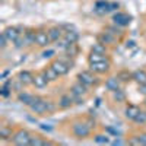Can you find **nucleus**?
Wrapping results in <instances>:
<instances>
[{
    "instance_id": "obj_1",
    "label": "nucleus",
    "mask_w": 146,
    "mask_h": 146,
    "mask_svg": "<svg viewBox=\"0 0 146 146\" xmlns=\"http://www.w3.org/2000/svg\"><path fill=\"white\" fill-rule=\"evenodd\" d=\"M72 130H73V135L79 139H85L91 135V126L88 123H75Z\"/></svg>"
},
{
    "instance_id": "obj_2",
    "label": "nucleus",
    "mask_w": 146,
    "mask_h": 146,
    "mask_svg": "<svg viewBox=\"0 0 146 146\" xmlns=\"http://www.w3.org/2000/svg\"><path fill=\"white\" fill-rule=\"evenodd\" d=\"M31 111L35 113V114H44V113H48V101L42 100V98H38L35 96L34 102L29 105Z\"/></svg>"
},
{
    "instance_id": "obj_3",
    "label": "nucleus",
    "mask_w": 146,
    "mask_h": 146,
    "mask_svg": "<svg viewBox=\"0 0 146 146\" xmlns=\"http://www.w3.org/2000/svg\"><path fill=\"white\" fill-rule=\"evenodd\" d=\"M31 135L27 131V130H19L16 131L13 137H12V140H13L15 145H19V146H25V145H29L31 143Z\"/></svg>"
},
{
    "instance_id": "obj_4",
    "label": "nucleus",
    "mask_w": 146,
    "mask_h": 146,
    "mask_svg": "<svg viewBox=\"0 0 146 146\" xmlns=\"http://www.w3.org/2000/svg\"><path fill=\"white\" fill-rule=\"evenodd\" d=\"M113 21L118 27H127L131 22V16L127 15V13H123V12H117V13L113 16Z\"/></svg>"
},
{
    "instance_id": "obj_5",
    "label": "nucleus",
    "mask_w": 146,
    "mask_h": 146,
    "mask_svg": "<svg viewBox=\"0 0 146 146\" xmlns=\"http://www.w3.org/2000/svg\"><path fill=\"white\" fill-rule=\"evenodd\" d=\"M50 42H51V40H50L48 32H44V31L35 32V44H38L40 47H47Z\"/></svg>"
},
{
    "instance_id": "obj_6",
    "label": "nucleus",
    "mask_w": 146,
    "mask_h": 146,
    "mask_svg": "<svg viewBox=\"0 0 146 146\" xmlns=\"http://www.w3.org/2000/svg\"><path fill=\"white\" fill-rule=\"evenodd\" d=\"M51 66H53L54 70L58 73V76L66 75V73H69V70H70V66H69L67 63H64L63 60H56V62H54Z\"/></svg>"
},
{
    "instance_id": "obj_7",
    "label": "nucleus",
    "mask_w": 146,
    "mask_h": 146,
    "mask_svg": "<svg viewBox=\"0 0 146 146\" xmlns=\"http://www.w3.org/2000/svg\"><path fill=\"white\" fill-rule=\"evenodd\" d=\"M91 70H94L96 73H105V72L110 70V62L104 58V60H101V62H98V63H92L91 64Z\"/></svg>"
},
{
    "instance_id": "obj_8",
    "label": "nucleus",
    "mask_w": 146,
    "mask_h": 146,
    "mask_svg": "<svg viewBox=\"0 0 146 146\" xmlns=\"http://www.w3.org/2000/svg\"><path fill=\"white\" fill-rule=\"evenodd\" d=\"M79 82H82L83 85H86V86H91V85L95 83V78L91 72H80L79 76H78Z\"/></svg>"
},
{
    "instance_id": "obj_9",
    "label": "nucleus",
    "mask_w": 146,
    "mask_h": 146,
    "mask_svg": "<svg viewBox=\"0 0 146 146\" xmlns=\"http://www.w3.org/2000/svg\"><path fill=\"white\" fill-rule=\"evenodd\" d=\"M18 80L23 85V86H27V85H34V76H32V73H29L27 70H23V72L19 73Z\"/></svg>"
},
{
    "instance_id": "obj_10",
    "label": "nucleus",
    "mask_w": 146,
    "mask_h": 146,
    "mask_svg": "<svg viewBox=\"0 0 146 146\" xmlns=\"http://www.w3.org/2000/svg\"><path fill=\"white\" fill-rule=\"evenodd\" d=\"M3 34L6 35V38H7V41L9 42H15L18 38H19V31H18V28H6L5 31H3Z\"/></svg>"
},
{
    "instance_id": "obj_11",
    "label": "nucleus",
    "mask_w": 146,
    "mask_h": 146,
    "mask_svg": "<svg viewBox=\"0 0 146 146\" xmlns=\"http://www.w3.org/2000/svg\"><path fill=\"white\" fill-rule=\"evenodd\" d=\"M48 80L45 76H44V73H41V75H36V76H34V86L35 88H38V89H42V88H45L47 85H48Z\"/></svg>"
},
{
    "instance_id": "obj_12",
    "label": "nucleus",
    "mask_w": 146,
    "mask_h": 146,
    "mask_svg": "<svg viewBox=\"0 0 146 146\" xmlns=\"http://www.w3.org/2000/svg\"><path fill=\"white\" fill-rule=\"evenodd\" d=\"M139 113H140V110H139V107H136V105H127L126 111H124L126 118L133 120V121H135V118L137 117V114H139Z\"/></svg>"
},
{
    "instance_id": "obj_13",
    "label": "nucleus",
    "mask_w": 146,
    "mask_h": 146,
    "mask_svg": "<svg viewBox=\"0 0 146 146\" xmlns=\"http://www.w3.org/2000/svg\"><path fill=\"white\" fill-rule=\"evenodd\" d=\"M18 100H19V102H22V104H25V105H28V107H29V105L34 102L35 96H34V95H31V94H27V92H19Z\"/></svg>"
},
{
    "instance_id": "obj_14",
    "label": "nucleus",
    "mask_w": 146,
    "mask_h": 146,
    "mask_svg": "<svg viewBox=\"0 0 146 146\" xmlns=\"http://www.w3.org/2000/svg\"><path fill=\"white\" fill-rule=\"evenodd\" d=\"M105 88H107L108 91H111V92L120 89V79H118V78H110V79L105 82Z\"/></svg>"
},
{
    "instance_id": "obj_15",
    "label": "nucleus",
    "mask_w": 146,
    "mask_h": 146,
    "mask_svg": "<svg viewBox=\"0 0 146 146\" xmlns=\"http://www.w3.org/2000/svg\"><path fill=\"white\" fill-rule=\"evenodd\" d=\"M95 12H96V13H100V15L107 13V12H110V3L105 2V0L96 2V5H95Z\"/></svg>"
},
{
    "instance_id": "obj_16",
    "label": "nucleus",
    "mask_w": 146,
    "mask_h": 146,
    "mask_svg": "<svg viewBox=\"0 0 146 146\" xmlns=\"http://www.w3.org/2000/svg\"><path fill=\"white\" fill-rule=\"evenodd\" d=\"M72 94L73 95H79V96L85 95V94H86V85H83L82 82L73 85V86H72Z\"/></svg>"
},
{
    "instance_id": "obj_17",
    "label": "nucleus",
    "mask_w": 146,
    "mask_h": 146,
    "mask_svg": "<svg viewBox=\"0 0 146 146\" xmlns=\"http://www.w3.org/2000/svg\"><path fill=\"white\" fill-rule=\"evenodd\" d=\"M133 80L137 82L139 85L146 83V72L145 70H136V72H133Z\"/></svg>"
},
{
    "instance_id": "obj_18",
    "label": "nucleus",
    "mask_w": 146,
    "mask_h": 146,
    "mask_svg": "<svg viewBox=\"0 0 146 146\" xmlns=\"http://www.w3.org/2000/svg\"><path fill=\"white\" fill-rule=\"evenodd\" d=\"M72 102H73V96L72 95H63L62 98L58 100V107L66 110V108H69L72 105Z\"/></svg>"
},
{
    "instance_id": "obj_19",
    "label": "nucleus",
    "mask_w": 146,
    "mask_h": 146,
    "mask_svg": "<svg viewBox=\"0 0 146 146\" xmlns=\"http://www.w3.org/2000/svg\"><path fill=\"white\" fill-rule=\"evenodd\" d=\"M42 73H44V76H45V78H47L48 80H50V82H54V80H56V79L58 78V73H57V72L54 70V67H53V66L47 67V69H45V70H44Z\"/></svg>"
},
{
    "instance_id": "obj_20",
    "label": "nucleus",
    "mask_w": 146,
    "mask_h": 146,
    "mask_svg": "<svg viewBox=\"0 0 146 146\" xmlns=\"http://www.w3.org/2000/svg\"><path fill=\"white\" fill-rule=\"evenodd\" d=\"M48 35H50V40L51 41H58L62 38V29L60 28H51L48 31Z\"/></svg>"
},
{
    "instance_id": "obj_21",
    "label": "nucleus",
    "mask_w": 146,
    "mask_h": 146,
    "mask_svg": "<svg viewBox=\"0 0 146 146\" xmlns=\"http://www.w3.org/2000/svg\"><path fill=\"white\" fill-rule=\"evenodd\" d=\"M78 38H79V35H78V32H75V31H69V32L64 34V40H66L69 44H75V42L78 41Z\"/></svg>"
},
{
    "instance_id": "obj_22",
    "label": "nucleus",
    "mask_w": 146,
    "mask_h": 146,
    "mask_svg": "<svg viewBox=\"0 0 146 146\" xmlns=\"http://www.w3.org/2000/svg\"><path fill=\"white\" fill-rule=\"evenodd\" d=\"M89 64H92V63H98V62H101V60H104V56L102 54H100V53H95V51H92L91 54H89Z\"/></svg>"
},
{
    "instance_id": "obj_23",
    "label": "nucleus",
    "mask_w": 146,
    "mask_h": 146,
    "mask_svg": "<svg viewBox=\"0 0 146 146\" xmlns=\"http://www.w3.org/2000/svg\"><path fill=\"white\" fill-rule=\"evenodd\" d=\"M117 78L120 80H123V82H127V80H131L133 79V73H129V72L123 70V72H120L118 75H117Z\"/></svg>"
},
{
    "instance_id": "obj_24",
    "label": "nucleus",
    "mask_w": 146,
    "mask_h": 146,
    "mask_svg": "<svg viewBox=\"0 0 146 146\" xmlns=\"http://www.w3.org/2000/svg\"><path fill=\"white\" fill-rule=\"evenodd\" d=\"M113 96H114V100H115L117 102H123V101L126 100V95H124V92L121 91V89L114 91V92H113Z\"/></svg>"
},
{
    "instance_id": "obj_25",
    "label": "nucleus",
    "mask_w": 146,
    "mask_h": 146,
    "mask_svg": "<svg viewBox=\"0 0 146 146\" xmlns=\"http://www.w3.org/2000/svg\"><path fill=\"white\" fill-rule=\"evenodd\" d=\"M29 145H35V146H44V145H48V142L42 140L40 136H32L31 137V143Z\"/></svg>"
},
{
    "instance_id": "obj_26",
    "label": "nucleus",
    "mask_w": 146,
    "mask_h": 146,
    "mask_svg": "<svg viewBox=\"0 0 146 146\" xmlns=\"http://www.w3.org/2000/svg\"><path fill=\"white\" fill-rule=\"evenodd\" d=\"M92 51H95V53H100V54H105L107 53V48H105V44H101V42H98V44H95L94 47H92Z\"/></svg>"
},
{
    "instance_id": "obj_27",
    "label": "nucleus",
    "mask_w": 146,
    "mask_h": 146,
    "mask_svg": "<svg viewBox=\"0 0 146 146\" xmlns=\"http://www.w3.org/2000/svg\"><path fill=\"white\" fill-rule=\"evenodd\" d=\"M0 137L2 139H7V137H12V130L6 126H3L2 129H0Z\"/></svg>"
},
{
    "instance_id": "obj_28",
    "label": "nucleus",
    "mask_w": 146,
    "mask_h": 146,
    "mask_svg": "<svg viewBox=\"0 0 146 146\" xmlns=\"http://www.w3.org/2000/svg\"><path fill=\"white\" fill-rule=\"evenodd\" d=\"M95 142L100 143V145H107V143H110V139H108L107 135H96L95 136Z\"/></svg>"
},
{
    "instance_id": "obj_29",
    "label": "nucleus",
    "mask_w": 146,
    "mask_h": 146,
    "mask_svg": "<svg viewBox=\"0 0 146 146\" xmlns=\"http://www.w3.org/2000/svg\"><path fill=\"white\" fill-rule=\"evenodd\" d=\"M10 85H12V80H7L2 88V96H5V98L10 95Z\"/></svg>"
},
{
    "instance_id": "obj_30",
    "label": "nucleus",
    "mask_w": 146,
    "mask_h": 146,
    "mask_svg": "<svg viewBox=\"0 0 146 146\" xmlns=\"http://www.w3.org/2000/svg\"><path fill=\"white\" fill-rule=\"evenodd\" d=\"M135 121L136 123H140V124H145L146 123V111H140L137 114V117L135 118Z\"/></svg>"
},
{
    "instance_id": "obj_31",
    "label": "nucleus",
    "mask_w": 146,
    "mask_h": 146,
    "mask_svg": "<svg viewBox=\"0 0 146 146\" xmlns=\"http://www.w3.org/2000/svg\"><path fill=\"white\" fill-rule=\"evenodd\" d=\"M101 40H102V42H104V44H107V42H113V41H114V38H113V36L110 35L108 32H105V34H102V35H101Z\"/></svg>"
},
{
    "instance_id": "obj_32",
    "label": "nucleus",
    "mask_w": 146,
    "mask_h": 146,
    "mask_svg": "<svg viewBox=\"0 0 146 146\" xmlns=\"http://www.w3.org/2000/svg\"><path fill=\"white\" fill-rule=\"evenodd\" d=\"M6 42H7V38H6V35L2 32V35H0V45H2V48L6 47Z\"/></svg>"
},
{
    "instance_id": "obj_33",
    "label": "nucleus",
    "mask_w": 146,
    "mask_h": 146,
    "mask_svg": "<svg viewBox=\"0 0 146 146\" xmlns=\"http://www.w3.org/2000/svg\"><path fill=\"white\" fill-rule=\"evenodd\" d=\"M107 131L111 133V135H114V136H120V135H121L118 130H115V129H113V127H107Z\"/></svg>"
},
{
    "instance_id": "obj_34",
    "label": "nucleus",
    "mask_w": 146,
    "mask_h": 146,
    "mask_svg": "<svg viewBox=\"0 0 146 146\" xmlns=\"http://www.w3.org/2000/svg\"><path fill=\"white\" fill-rule=\"evenodd\" d=\"M129 143H130V145H137V146H139V145H142V143H140V139H139V136H136V137L130 139V142H129Z\"/></svg>"
},
{
    "instance_id": "obj_35",
    "label": "nucleus",
    "mask_w": 146,
    "mask_h": 146,
    "mask_svg": "<svg viewBox=\"0 0 146 146\" xmlns=\"http://www.w3.org/2000/svg\"><path fill=\"white\" fill-rule=\"evenodd\" d=\"M51 56H54V50H45L42 53V57H51Z\"/></svg>"
},
{
    "instance_id": "obj_36",
    "label": "nucleus",
    "mask_w": 146,
    "mask_h": 146,
    "mask_svg": "<svg viewBox=\"0 0 146 146\" xmlns=\"http://www.w3.org/2000/svg\"><path fill=\"white\" fill-rule=\"evenodd\" d=\"M139 92H140V94H143V95H146V83L139 85Z\"/></svg>"
},
{
    "instance_id": "obj_37",
    "label": "nucleus",
    "mask_w": 146,
    "mask_h": 146,
    "mask_svg": "<svg viewBox=\"0 0 146 146\" xmlns=\"http://www.w3.org/2000/svg\"><path fill=\"white\" fill-rule=\"evenodd\" d=\"M139 139H140V143H142V145H146V133H142V135H139Z\"/></svg>"
},
{
    "instance_id": "obj_38",
    "label": "nucleus",
    "mask_w": 146,
    "mask_h": 146,
    "mask_svg": "<svg viewBox=\"0 0 146 146\" xmlns=\"http://www.w3.org/2000/svg\"><path fill=\"white\" fill-rule=\"evenodd\" d=\"M117 9H118V3H110V12L117 10Z\"/></svg>"
},
{
    "instance_id": "obj_39",
    "label": "nucleus",
    "mask_w": 146,
    "mask_h": 146,
    "mask_svg": "<svg viewBox=\"0 0 146 146\" xmlns=\"http://www.w3.org/2000/svg\"><path fill=\"white\" fill-rule=\"evenodd\" d=\"M40 127H41L42 130H47V131H51V130H53V127H48L47 124H41Z\"/></svg>"
},
{
    "instance_id": "obj_40",
    "label": "nucleus",
    "mask_w": 146,
    "mask_h": 146,
    "mask_svg": "<svg viewBox=\"0 0 146 146\" xmlns=\"http://www.w3.org/2000/svg\"><path fill=\"white\" fill-rule=\"evenodd\" d=\"M53 110H54V104L48 101V111H53Z\"/></svg>"
},
{
    "instance_id": "obj_41",
    "label": "nucleus",
    "mask_w": 146,
    "mask_h": 146,
    "mask_svg": "<svg viewBox=\"0 0 146 146\" xmlns=\"http://www.w3.org/2000/svg\"><path fill=\"white\" fill-rule=\"evenodd\" d=\"M133 45H135V42H133V41H129V42H127V45H126V47H127V48H129V47H133Z\"/></svg>"
},
{
    "instance_id": "obj_42",
    "label": "nucleus",
    "mask_w": 146,
    "mask_h": 146,
    "mask_svg": "<svg viewBox=\"0 0 146 146\" xmlns=\"http://www.w3.org/2000/svg\"><path fill=\"white\" fill-rule=\"evenodd\" d=\"M113 143H114V145H121V143H123V142H121V140H114Z\"/></svg>"
}]
</instances>
